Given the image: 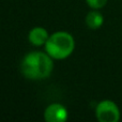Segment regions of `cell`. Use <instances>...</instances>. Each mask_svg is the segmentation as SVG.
<instances>
[{"mask_svg": "<svg viewBox=\"0 0 122 122\" xmlns=\"http://www.w3.org/2000/svg\"><path fill=\"white\" fill-rule=\"evenodd\" d=\"M49 57V55L41 51L29 53L21 61V73L29 79H43L48 77L54 67L53 61Z\"/></svg>", "mask_w": 122, "mask_h": 122, "instance_id": "cell-1", "label": "cell"}, {"mask_svg": "<svg viewBox=\"0 0 122 122\" xmlns=\"http://www.w3.org/2000/svg\"><path fill=\"white\" fill-rule=\"evenodd\" d=\"M75 42L73 36L64 31H59L51 36L45 43L46 51L55 59H64L74 51Z\"/></svg>", "mask_w": 122, "mask_h": 122, "instance_id": "cell-2", "label": "cell"}, {"mask_svg": "<svg viewBox=\"0 0 122 122\" xmlns=\"http://www.w3.org/2000/svg\"><path fill=\"white\" fill-rule=\"evenodd\" d=\"M97 118L102 122H116L119 119V109L112 101H103L97 105Z\"/></svg>", "mask_w": 122, "mask_h": 122, "instance_id": "cell-3", "label": "cell"}, {"mask_svg": "<svg viewBox=\"0 0 122 122\" xmlns=\"http://www.w3.org/2000/svg\"><path fill=\"white\" fill-rule=\"evenodd\" d=\"M44 118L48 122H62L66 120L67 112L60 104H51L45 110Z\"/></svg>", "mask_w": 122, "mask_h": 122, "instance_id": "cell-4", "label": "cell"}, {"mask_svg": "<svg viewBox=\"0 0 122 122\" xmlns=\"http://www.w3.org/2000/svg\"><path fill=\"white\" fill-rule=\"evenodd\" d=\"M48 33L42 27H36L29 32V41L36 46H41L45 44L48 40Z\"/></svg>", "mask_w": 122, "mask_h": 122, "instance_id": "cell-5", "label": "cell"}, {"mask_svg": "<svg viewBox=\"0 0 122 122\" xmlns=\"http://www.w3.org/2000/svg\"><path fill=\"white\" fill-rule=\"evenodd\" d=\"M86 24L90 29H97L103 24V16L99 12H90L86 16Z\"/></svg>", "mask_w": 122, "mask_h": 122, "instance_id": "cell-6", "label": "cell"}, {"mask_svg": "<svg viewBox=\"0 0 122 122\" xmlns=\"http://www.w3.org/2000/svg\"><path fill=\"white\" fill-rule=\"evenodd\" d=\"M87 3L93 9H100L104 6L107 2V0H86Z\"/></svg>", "mask_w": 122, "mask_h": 122, "instance_id": "cell-7", "label": "cell"}]
</instances>
